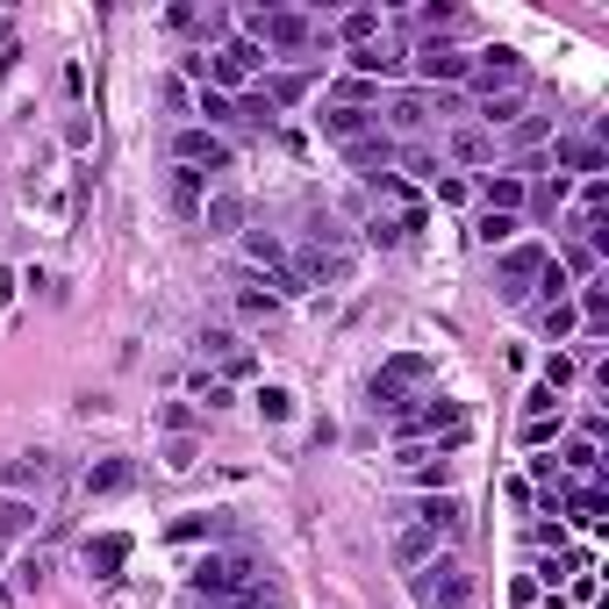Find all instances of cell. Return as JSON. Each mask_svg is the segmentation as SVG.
Wrapping results in <instances>:
<instances>
[{"label":"cell","mask_w":609,"mask_h":609,"mask_svg":"<svg viewBox=\"0 0 609 609\" xmlns=\"http://www.w3.org/2000/svg\"><path fill=\"white\" fill-rule=\"evenodd\" d=\"M545 265H552V251H545L538 237H517L502 259H495V287H502L509 309H517V301H531V287L545 279Z\"/></svg>","instance_id":"8992f818"},{"label":"cell","mask_w":609,"mask_h":609,"mask_svg":"<svg viewBox=\"0 0 609 609\" xmlns=\"http://www.w3.org/2000/svg\"><path fill=\"white\" fill-rule=\"evenodd\" d=\"M473 237H481L487 251H509V244L523 237V215H495V209H481V223H473Z\"/></svg>","instance_id":"7402d4cb"},{"label":"cell","mask_w":609,"mask_h":609,"mask_svg":"<svg viewBox=\"0 0 609 609\" xmlns=\"http://www.w3.org/2000/svg\"><path fill=\"white\" fill-rule=\"evenodd\" d=\"M559 509H574V523H588V531H595V523H602V509H609V495H602L595 481H581L574 495H559Z\"/></svg>","instance_id":"d4e9b609"},{"label":"cell","mask_w":609,"mask_h":609,"mask_svg":"<svg viewBox=\"0 0 609 609\" xmlns=\"http://www.w3.org/2000/svg\"><path fill=\"white\" fill-rule=\"evenodd\" d=\"M481 209L523 215V173H481Z\"/></svg>","instance_id":"2e32d148"},{"label":"cell","mask_w":609,"mask_h":609,"mask_svg":"<svg viewBox=\"0 0 609 609\" xmlns=\"http://www.w3.org/2000/svg\"><path fill=\"white\" fill-rule=\"evenodd\" d=\"M173 165H187V173H229V144L215 137V129H201V122H187V129H179L173 137Z\"/></svg>","instance_id":"ba28073f"},{"label":"cell","mask_w":609,"mask_h":609,"mask_svg":"<svg viewBox=\"0 0 609 609\" xmlns=\"http://www.w3.org/2000/svg\"><path fill=\"white\" fill-rule=\"evenodd\" d=\"M523 445H531V452L559 445V417H523Z\"/></svg>","instance_id":"e575fe53"},{"label":"cell","mask_w":609,"mask_h":609,"mask_svg":"<svg viewBox=\"0 0 609 609\" xmlns=\"http://www.w3.org/2000/svg\"><path fill=\"white\" fill-rule=\"evenodd\" d=\"M459 79H473V58H467V51H452V44H437V36H431V44L417 51V87H445V94H452Z\"/></svg>","instance_id":"8fae6325"},{"label":"cell","mask_w":609,"mask_h":609,"mask_svg":"<svg viewBox=\"0 0 609 609\" xmlns=\"http://www.w3.org/2000/svg\"><path fill=\"white\" fill-rule=\"evenodd\" d=\"M423 381H431V359H395L381 381H373V409H387V417H395V409H401V387H423Z\"/></svg>","instance_id":"5bb4252c"},{"label":"cell","mask_w":609,"mask_h":609,"mask_svg":"<svg viewBox=\"0 0 609 609\" xmlns=\"http://www.w3.org/2000/svg\"><path fill=\"white\" fill-rule=\"evenodd\" d=\"M409 595L417 609H473V574L452 552H431L423 567H409Z\"/></svg>","instance_id":"277c9868"},{"label":"cell","mask_w":609,"mask_h":609,"mask_svg":"<svg viewBox=\"0 0 609 609\" xmlns=\"http://www.w3.org/2000/svg\"><path fill=\"white\" fill-rule=\"evenodd\" d=\"M251 609H287V602H265V595H259V602H251Z\"/></svg>","instance_id":"b9f144b4"},{"label":"cell","mask_w":609,"mask_h":609,"mask_svg":"<svg viewBox=\"0 0 609 609\" xmlns=\"http://www.w3.org/2000/svg\"><path fill=\"white\" fill-rule=\"evenodd\" d=\"M194 395L209 401V409H223V401H229V381H209V373H201V381H194Z\"/></svg>","instance_id":"74e56055"},{"label":"cell","mask_w":609,"mask_h":609,"mask_svg":"<svg viewBox=\"0 0 609 609\" xmlns=\"http://www.w3.org/2000/svg\"><path fill=\"white\" fill-rule=\"evenodd\" d=\"M395 473L417 487V495H445V487H452V459L437 452V445H395Z\"/></svg>","instance_id":"52a82bcc"},{"label":"cell","mask_w":609,"mask_h":609,"mask_svg":"<svg viewBox=\"0 0 609 609\" xmlns=\"http://www.w3.org/2000/svg\"><path fill=\"white\" fill-rule=\"evenodd\" d=\"M473 87L481 94H517V87H531V72H523V58L509 51V44H487V51H473Z\"/></svg>","instance_id":"9c48e42d"},{"label":"cell","mask_w":609,"mask_h":609,"mask_svg":"<svg viewBox=\"0 0 609 609\" xmlns=\"http://www.w3.org/2000/svg\"><path fill=\"white\" fill-rule=\"evenodd\" d=\"M251 401H259V417H265V423H287V417H295V395H287V387H279V381H265V387H259V395H251Z\"/></svg>","instance_id":"f546056e"},{"label":"cell","mask_w":609,"mask_h":609,"mask_svg":"<svg viewBox=\"0 0 609 609\" xmlns=\"http://www.w3.org/2000/svg\"><path fill=\"white\" fill-rule=\"evenodd\" d=\"M0 609H15V588H8V581H0Z\"/></svg>","instance_id":"60d3db41"},{"label":"cell","mask_w":609,"mask_h":609,"mask_svg":"<svg viewBox=\"0 0 609 609\" xmlns=\"http://www.w3.org/2000/svg\"><path fill=\"white\" fill-rule=\"evenodd\" d=\"M459 437H467V409H459L452 395H431V387H423V395H409L395 409V445H437V452H445Z\"/></svg>","instance_id":"6da1fadb"},{"label":"cell","mask_w":609,"mask_h":609,"mask_svg":"<svg viewBox=\"0 0 609 609\" xmlns=\"http://www.w3.org/2000/svg\"><path fill=\"white\" fill-rule=\"evenodd\" d=\"M373 101H381V87H373V79H351V72L331 87V108H359V115H373Z\"/></svg>","instance_id":"484cf974"},{"label":"cell","mask_w":609,"mask_h":609,"mask_svg":"<svg viewBox=\"0 0 609 609\" xmlns=\"http://www.w3.org/2000/svg\"><path fill=\"white\" fill-rule=\"evenodd\" d=\"M381 8H351V15H337V36H345V51H365V44H381Z\"/></svg>","instance_id":"ac0fdd59"},{"label":"cell","mask_w":609,"mask_h":609,"mask_svg":"<svg viewBox=\"0 0 609 609\" xmlns=\"http://www.w3.org/2000/svg\"><path fill=\"white\" fill-rule=\"evenodd\" d=\"M229 108H237V122H273V115H279V108L265 101L259 87H244V94H237V101H229Z\"/></svg>","instance_id":"836d02e7"},{"label":"cell","mask_w":609,"mask_h":609,"mask_svg":"<svg viewBox=\"0 0 609 609\" xmlns=\"http://www.w3.org/2000/svg\"><path fill=\"white\" fill-rule=\"evenodd\" d=\"M552 165H559V179H602L609 173V158H602V144H588V137H552Z\"/></svg>","instance_id":"4fadbf2b"},{"label":"cell","mask_w":609,"mask_h":609,"mask_svg":"<svg viewBox=\"0 0 609 609\" xmlns=\"http://www.w3.org/2000/svg\"><path fill=\"white\" fill-rule=\"evenodd\" d=\"M452 158L459 165H487V158H495V137H487L481 122H467V129H452Z\"/></svg>","instance_id":"603a6c76"},{"label":"cell","mask_w":609,"mask_h":609,"mask_svg":"<svg viewBox=\"0 0 609 609\" xmlns=\"http://www.w3.org/2000/svg\"><path fill=\"white\" fill-rule=\"evenodd\" d=\"M315 129H323V137L331 144H359V137H373V129H381V115H359V108H323V115H315Z\"/></svg>","instance_id":"9a60e30c"},{"label":"cell","mask_w":609,"mask_h":609,"mask_svg":"<svg viewBox=\"0 0 609 609\" xmlns=\"http://www.w3.org/2000/svg\"><path fill=\"white\" fill-rule=\"evenodd\" d=\"M194 602H229V595H259V559L251 552H209L187 574Z\"/></svg>","instance_id":"5b68a950"},{"label":"cell","mask_w":609,"mask_h":609,"mask_svg":"<svg viewBox=\"0 0 609 609\" xmlns=\"http://www.w3.org/2000/svg\"><path fill=\"white\" fill-rule=\"evenodd\" d=\"M395 552H401V567H423V559H431V552H445V545H437L431 531H417V523H409V531L395 538Z\"/></svg>","instance_id":"83f0119b"},{"label":"cell","mask_w":609,"mask_h":609,"mask_svg":"<svg viewBox=\"0 0 609 609\" xmlns=\"http://www.w3.org/2000/svg\"><path fill=\"white\" fill-rule=\"evenodd\" d=\"M279 295H259V287H244V315H273Z\"/></svg>","instance_id":"f35d334b"},{"label":"cell","mask_w":609,"mask_h":609,"mask_svg":"<svg viewBox=\"0 0 609 609\" xmlns=\"http://www.w3.org/2000/svg\"><path fill=\"white\" fill-rule=\"evenodd\" d=\"M44 459H15V467H8V495H22V487H44Z\"/></svg>","instance_id":"d590c367"},{"label":"cell","mask_w":609,"mask_h":609,"mask_svg":"<svg viewBox=\"0 0 609 609\" xmlns=\"http://www.w3.org/2000/svg\"><path fill=\"white\" fill-rule=\"evenodd\" d=\"M29 523H36V509L22 502V495H0V538H22Z\"/></svg>","instance_id":"1f68e13d"},{"label":"cell","mask_w":609,"mask_h":609,"mask_svg":"<svg viewBox=\"0 0 609 609\" xmlns=\"http://www.w3.org/2000/svg\"><path fill=\"white\" fill-rule=\"evenodd\" d=\"M409 523H417V531H431L437 545H452L459 531H467V502H459L452 487H445V495H417V502H409Z\"/></svg>","instance_id":"30bf717a"},{"label":"cell","mask_w":609,"mask_h":609,"mask_svg":"<svg viewBox=\"0 0 609 609\" xmlns=\"http://www.w3.org/2000/svg\"><path fill=\"white\" fill-rule=\"evenodd\" d=\"M552 467H567L574 481H595V473H602V452H595V437H567Z\"/></svg>","instance_id":"ffe728a7"},{"label":"cell","mask_w":609,"mask_h":609,"mask_svg":"<svg viewBox=\"0 0 609 609\" xmlns=\"http://www.w3.org/2000/svg\"><path fill=\"white\" fill-rule=\"evenodd\" d=\"M165 201H173V215H201V201H209V179L187 173V165H173V187H165Z\"/></svg>","instance_id":"d6986e66"},{"label":"cell","mask_w":609,"mask_h":609,"mask_svg":"<svg viewBox=\"0 0 609 609\" xmlns=\"http://www.w3.org/2000/svg\"><path fill=\"white\" fill-rule=\"evenodd\" d=\"M265 65H273V58H265L259 44H251V36H229V44H215L209 58H187V72H194V79H201V87H215V94H229V101H237L244 87H259V79H265Z\"/></svg>","instance_id":"7a4b0ae2"},{"label":"cell","mask_w":609,"mask_h":609,"mask_svg":"<svg viewBox=\"0 0 609 609\" xmlns=\"http://www.w3.org/2000/svg\"><path fill=\"white\" fill-rule=\"evenodd\" d=\"M122 559H129V538H122V531H101V538H87V574H94V581H115V574H122Z\"/></svg>","instance_id":"e0dca14e"},{"label":"cell","mask_w":609,"mask_h":609,"mask_svg":"<svg viewBox=\"0 0 609 609\" xmlns=\"http://www.w3.org/2000/svg\"><path fill=\"white\" fill-rule=\"evenodd\" d=\"M165 467H173V473H187V467H194V445H187V437H173V452H165Z\"/></svg>","instance_id":"ab89813d"},{"label":"cell","mask_w":609,"mask_h":609,"mask_svg":"<svg viewBox=\"0 0 609 609\" xmlns=\"http://www.w3.org/2000/svg\"><path fill=\"white\" fill-rule=\"evenodd\" d=\"M244 29H251V44H259L265 58H301V51H315V44H323V22L301 15V8H259Z\"/></svg>","instance_id":"3957f363"},{"label":"cell","mask_w":609,"mask_h":609,"mask_svg":"<svg viewBox=\"0 0 609 609\" xmlns=\"http://www.w3.org/2000/svg\"><path fill=\"white\" fill-rule=\"evenodd\" d=\"M581 331V315H574V301H545V337L552 345H567V337Z\"/></svg>","instance_id":"4dcf8cb0"},{"label":"cell","mask_w":609,"mask_h":609,"mask_svg":"<svg viewBox=\"0 0 609 609\" xmlns=\"http://www.w3.org/2000/svg\"><path fill=\"white\" fill-rule=\"evenodd\" d=\"M523 417H559V395H552V387H531V395H523Z\"/></svg>","instance_id":"8d00e7d4"},{"label":"cell","mask_w":609,"mask_h":609,"mask_svg":"<svg viewBox=\"0 0 609 609\" xmlns=\"http://www.w3.org/2000/svg\"><path fill=\"white\" fill-rule=\"evenodd\" d=\"M201 229H215V237L244 229V201L237 194H209V201H201Z\"/></svg>","instance_id":"44dd1931"},{"label":"cell","mask_w":609,"mask_h":609,"mask_svg":"<svg viewBox=\"0 0 609 609\" xmlns=\"http://www.w3.org/2000/svg\"><path fill=\"white\" fill-rule=\"evenodd\" d=\"M538 381L552 387V395H567V387L581 381V359H574V351H552V359H545V373H538Z\"/></svg>","instance_id":"f1b7e54d"},{"label":"cell","mask_w":609,"mask_h":609,"mask_svg":"<svg viewBox=\"0 0 609 609\" xmlns=\"http://www.w3.org/2000/svg\"><path fill=\"white\" fill-rule=\"evenodd\" d=\"M244 251H251V265L273 273V295H295V287H301V273L287 265V244H279L273 229H244Z\"/></svg>","instance_id":"7c38bea8"},{"label":"cell","mask_w":609,"mask_h":609,"mask_svg":"<svg viewBox=\"0 0 609 609\" xmlns=\"http://www.w3.org/2000/svg\"><path fill=\"white\" fill-rule=\"evenodd\" d=\"M194 115H209V129H223V122H237V108H229V94L201 87V94H194Z\"/></svg>","instance_id":"d6a6232c"},{"label":"cell","mask_w":609,"mask_h":609,"mask_svg":"<svg viewBox=\"0 0 609 609\" xmlns=\"http://www.w3.org/2000/svg\"><path fill=\"white\" fill-rule=\"evenodd\" d=\"M194 538H223V509H194V517L173 523V545H194Z\"/></svg>","instance_id":"4316f807"},{"label":"cell","mask_w":609,"mask_h":609,"mask_svg":"<svg viewBox=\"0 0 609 609\" xmlns=\"http://www.w3.org/2000/svg\"><path fill=\"white\" fill-rule=\"evenodd\" d=\"M129 481H137L129 459H101V467H87V495H122Z\"/></svg>","instance_id":"cb8c5ba5"}]
</instances>
